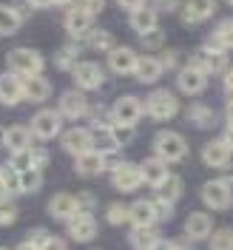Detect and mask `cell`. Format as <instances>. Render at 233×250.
<instances>
[{"mask_svg":"<svg viewBox=\"0 0 233 250\" xmlns=\"http://www.w3.org/2000/svg\"><path fill=\"white\" fill-rule=\"evenodd\" d=\"M9 68H12V74L17 77H37L40 74V68H43V57L37 54V51H31V48H15V51H9Z\"/></svg>","mask_w":233,"mask_h":250,"instance_id":"cell-1","label":"cell"},{"mask_svg":"<svg viewBox=\"0 0 233 250\" xmlns=\"http://www.w3.org/2000/svg\"><path fill=\"white\" fill-rule=\"evenodd\" d=\"M156 156L159 159H165V162H179V159H185L188 156V142L182 134H173V131H162V134H156Z\"/></svg>","mask_w":233,"mask_h":250,"instance_id":"cell-2","label":"cell"},{"mask_svg":"<svg viewBox=\"0 0 233 250\" xmlns=\"http://www.w3.org/2000/svg\"><path fill=\"white\" fill-rule=\"evenodd\" d=\"M142 108H145L148 117H154V120H171L173 114L179 111V103H176V97L168 88H159V91L148 94V100H145Z\"/></svg>","mask_w":233,"mask_h":250,"instance_id":"cell-3","label":"cell"},{"mask_svg":"<svg viewBox=\"0 0 233 250\" xmlns=\"http://www.w3.org/2000/svg\"><path fill=\"white\" fill-rule=\"evenodd\" d=\"M142 103L137 97H120L117 103H114V108H111V117H114V125H128V128H134L137 120L142 117Z\"/></svg>","mask_w":233,"mask_h":250,"instance_id":"cell-4","label":"cell"},{"mask_svg":"<svg viewBox=\"0 0 233 250\" xmlns=\"http://www.w3.org/2000/svg\"><path fill=\"white\" fill-rule=\"evenodd\" d=\"M60 111H37L34 114V120H31V137H37V140H51V137H57L60 134Z\"/></svg>","mask_w":233,"mask_h":250,"instance_id":"cell-5","label":"cell"},{"mask_svg":"<svg viewBox=\"0 0 233 250\" xmlns=\"http://www.w3.org/2000/svg\"><path fill=\"white\" fill-rule=\"evenodd\" d=\"M202 202L208 205V208H213V210H225V208H231L233 193L222 179H211V182H205V188H202Z\"/></svg>","mask_w":233,"mask_h":250,"instance_id":"cell-6","label":"cell"},{"mask_svg":"<svg viewBox=\"0 0 233 250\" xmlns=\"http://www.w3.org/2000/svg\"><path fill=\"white\" fill-rule=\"evenodd\" d=\"M71 71H74V83H77V88H83V91H94V88H100L103 80H106L103 65H97V62H77Z\"/></svg>","mask_w":233,"mask_h":250,"instance_id":"cell-7","label":"cell"},{"mask_svg":"<svg viewBox=\"0 0 233 250\" xmlns=\"http://www.w3.org/2000/svg\"><path fill=\"white\" fill-rule=\"evenodd\" d=\"M191 65H193L196 71H202V74H211V71H219V68H225V65H228V60H225L222 48H216V46H205L199 54H193V57H191Z\"/></svg>","mask_w":233,"mask_h":250,"instance_id":"cell-8","label":"cell"},{"mask_svg":"<svg viewBox=\"0 0 233 250\" xmlns=\"http://www.w3.org/2000/svg\"><path fill=\"white\" fill-rule=\"evenodd\" d=\"M114 188L117 190H125V193H131V190H137L142 185V171L140 165H128V162H120L117 168H114Z\"/></svg>","mask_w":233,"mask_h":250,"instance_id":"cell-9","label":"cell"},{"mask_svg":"<svg viewBox=\"0 0 233 250\" xmlns=\"http://www.w3.org/2000/svg\"><path fill=\"white\" fill-rule=\"evenodd\" d=\"M63 148L74 156H83V154H88V151H94L91 131H85V128H68L63 134Z\"/></svg>","mask_w":233,"mask_h":250,"instance_id":"cell-10","label":"cell"},{"mask_svg":"<svg viewBox=\"0 0 233 250\" xmlns=\"http://www.w3.org/2000/svg\"><path fill=\"white\" fill-rule=\"evenodd\" d=\"M60 117H68V120H80V117H85L88 114V103H85V97L83 91H65L60 97Z\"/></svg>","mask_w":233,"mask_h":250,"instance_id":"cell-11","label":"cell"},{"mask_svg":"<svg viewBox=\"0 0 233 250\" xmlns=\"http://www.w3.org/2000/svg\"><path fill=\"white\" fill-rule=\"evenodd\" d=\"M159 219L156 213V202L140 199L128 208V222H134V228H154V222Z\"/></svg>","mask_w":233,"mask_h":250,"instance_id":"cell-12","label":"cell"},{"mask_svg":"<svg viewBox=\"0 0 233 250\" xmlns=\"http://www.w3.org/2000/svg\"><path fill=\"white\" fill-rule=\"evenodd\" d=\"M68 233L77 242H91L97 236V222H94L91 213H77V216L68 219Z\"/></svg>","mask_w":233,"mask_h":250,"instance_id":"cell-13","label":"cell"},{"mask_svg":"<svg viewBox=\"0 0 233 250\" xmlns=\"http://www.w3.org/2000/svg\"><path fill=\"white\" fill-rule=\"evenodd\" d=\"M23 100V80L17 74H0V103L3 105H17Z\"/></svg>","mask_w":233,"mask_h":250,"instance_id":"cell-14","label":"cell"},{"mask_svg":"<svg viewBox=\"0 0 233 250\" xmlns=\"http://www.w3.org/2000/svg\"><path fill=\"white\" fill-rule=\"evenodd\" d=\"M108 68L114 74H134L137 68V54L131 48H111L108 51Z\"/></svg>","mask_w":233,"mask_h":250,"instance_id":"cell-15","label":"cell"},{"mask_svg":"<svg viewBox=\"0 0 233 250\" xmlns=\"http://www.w3.org/2000/svg\"><path fill=\"white\" fill-rule=\"evenodd\" d=\"M216 9V0H185L182 3V20L185 23H199L208 20Z\"/></svg>","mask_w":233,"mask_h":250,"instance_id":"cell-16","label":"cell"},{"mask_svg":"<svg viewBox=\"0 0 233 250\" xmlns=\"http://www.w3.org/2000/svg\"><path fill=\"white\" fill-rule=\"evenodd\" d=\"M3 145H6L12 154H23V151L31 148V131L23 128V125H12V128H6V134H3Z\"/></svg>","mask_w":233,"mask_h":250,"instance_id":"cell-17","label":"cell"},{"mask_svg":"<svg viewBox=\"0 0 233 250\" xmlns=\"http://www.w3.org/2000/svg\"><path fill=\"white\" fill-rule=\"evenodd\" d=\"M205 83H208V80H205V74H202V71H196L193 65H185V68L179 71V77H176L179 91L191 94V97H193V94H202L205 91Z\"/></svg>","mask_w":233,"mask_h":250,"instance_id":"cell-18","label":"cell"},{"mask_svg":"<svg viewBox=\"0 0 233 250\" xmlns=\"http://www.w3.org/2000/svg\"><path fill=\"white\" fill-rule=\"evenodd\" d=\"M48 210H51L54 219H65V222H68L71 216L80 213V202H77V196H71V193H57V196L48 202Z\"/></svg>","mask_w":233,"mask_h":250,"instance_id":"cell-19","label":"cell"},{"mask_svg":"<svg viewBox=\"0 0 233 250\" xmlns=\"http://www.w3.org/2000/svg\"><path fill=\"white\" fill-rule=\"evenodd\" d=\"M91 20L94 17L88 15L83 6H74V9L65 15V31H68L71 37H83V34L91 31Z\"/></svg>","mask_w":233,"mask_h":250,"instance_id":"cell-20","label":"cell"},{"mask_svg":"<svg viewBox=\"0 0 233 250\" xmlns=\"http://www.w3.org/2000/svg\"><path fill=\"white\" fill-rule=\"evenodd\" d=\"M48 94H51V83L46 77H26L23 80V100H29V103H43L48 100Z\"/></svg>","mask_w":233,"mask_h":250,"instance_id":"cell-21","label":"cell"},{"mask_svg":"<svg viewBox=\"0 0 233 250\" xmlns=\"http://www.w3.org/2000/svg\"><path fill=\"white\" fill-rule=\"evenodd\" d=\"M91 142H94V151H97V154H114V151H117V148H120V142H117V137H114V131H111L108 125H97V128H94L91 131Z\"/></svg>","mask_w":233,"mask_h":250,"instance_id":"cell-22","label":"cell"},{"mask_svg":"<svg viewBox=\"0 0 233 250\" xmlns=\"http://www.w3.org/2000/svg\"><path fill=\"white\" fill-rule=\"evenodd\" d=\"M140 171H142V182H148V185H154L159 188L165 179H168V168H165V159H145L140 165Z\"/></svg>","mask_w":233,"mask_h":250,"instance_id":"cell-23","label":"cell"},{"mask_svg":"<svg viewBox=\"0 0 233 250\" xmlns=\"http://www.w3.org/2000/svg\"><path fill=\"white\" fill-rule=\"evenodd\" d=\"M103 168H106V156L97 151H88V154L74 159V171L80 176H97V173H103Z\"/></svg>","mask_w":233,"mask_h":250,"instance_id":"cell-24","label":"cell"},{"mask_svg":"<svg viewBox=\"0 0 233 250\" xmlns=\"http://www.w3.org/2000/svg\"><path fill=\"white\" fill-rule=\"evenodd\" d=\"M162 62L156 60V57H137V68H134V77L140 80V83H156V80L162 77Z\"/></svg>","mask_w":233,"mask_h":250,"instance_id":"cell-25","label":"cell"},{"mask_svg":"<svg viewBox=\"0 0 233 250\" xmlns=\"http://www.w3.org/2000/svg\"><path fill=\"white\" fill-rule=\"evenodd\" d=\"M202 159L211 168H225L231 162V151L225 148V142H208L202 148Z\"/></svg>","mask_w":233,"mask_h":250,"instance_id":"cell-26","label":"cell"},{"mask_svg":"<svg viewBox=\"0 0 233 250\" xmlns=\"http://www.w3.org/2000/svg\"><path fill=\"white\" fill-rule=\"evenodd\" d=\"M131 26L134 31H140V34H148V31L156 29V12L151 6H140V9H134L131 12Z\"/></svg>","mask_w":233,"mask_h":250,"instance_id":"cell-27","label":"cell"},{"mask_svg":"<svg viewBox=\"0 0 233 250\" xmlns=\"http://www.w3.org/2000/svg\"><path fill=\"white\" fill-rule=\"evenodd\" d=\"M211 228H213V222L208 213H191L185 222V233L191 239H205V236H211Z\"/></svg>","mask_w":233,"mask_h":250,"instance_id":"cell-28","label":"cell"},{"mask_svg":"<svg viewBox=\"0 0 233 250\" xmlns=\"http://www.w3.org/2000/svg\"><path fill=\"white\" fill-rule=\"evenodd\" d=\"M179 196H182V179H176V176H173V179L168 176L162 185L156 188V202L159 205H168V208H171Z\"/></svg>","mask_w":233,"mask_h":250,"instance_id":"cell-29","label":"cell"},{"mask_svg":"<svg viewBox=\"0 0 233 250\" xmlns=\"http://www.w3.org/2000/svg\"><path fill=\"white\" fill-rule=\"evenodd\" d=\"M156 242H159V236H156L154 228H134V233H131L134 250H154Z\"/></svg>","mask_w":233,"mask_h":250,"instance_id":"cell-30","label":"cell"},{"mask_svg":"<svg viewBox=\"0 0 233 250\" xmlns=\"http://www.w3.org/2000/svg\"><path fill=\"white\" fill-rule=\"evenodd\" d=\"M85 46L97 48V51H111V46H114V37H111V31H106V29L88 31V34H85Z\"/></svg>","mask_w":233,"mask_h":250,"instance_id":"cell-31","label":"cell"},{"mask_svg":"<svg viewBox=\"0 0 233 250\" xmlns=\"http://www.w3.org/2000/svg\"><path fill=\"white\" fill-rule=\"evenodd\" d=\"M43 182V176L37 168H29V171H20L17 173V190H23V193H31V190H37Z\"/></svg>","mask_w":233,"mask_h":250,"instance_id":"cell-32","label":"cell"},{"mask_svg":"<svg viewBox=\"0 0 233 250\" xmlns=\"http://www.w3.org/2000/svg\"><path fill=\"white\" fill-rule=\"evenodd\" d=\"M20 17L15 15V9L12 6H0V34H15L20 29Z\"/></svg>","mask_w":233,"mask_h":250,"instance_id":"cell-33","label":"cell"},{"mask_svg":"<svg viewBox=\"0 0 233 250\" xmlns=\"http://www.w3.org/2000/svg\"><path fill=\"white\" fill-rule=\"evenodd\" d=\"M188 117H191V123H193V125H199V128H211V125L216 123L213 111L208 108V105H191Z\"/></svg>","mask_w":233,"mask_h":250,"instance_id":"cell-34","label":"cell"},{"mask_svg":"<svg viewBox=\"0 0 233 250\" xmlns=\"http://www.w3.org/2000/svg\"><path fill=\"white\" fill-rule=\"evenodd\" d=\"M213 43L216 48H233V20H222L213 31Z\"/></svg>","mask_w":233,"mask_h":250,"instance_id":"cell-35","label":"cell"},{"mask_svg":"<svg viewBox=\"0 0 233 250\" xmlns=\"http://www.w3.org/2000/svg\"><path fill=\"white\" fill-rule=\"evenodd\" d=\"M54 65L57 68H74L77 65V46H65L54 54Z\"/></svg>","mask_w":233,"mask_h":250,"instance_id":"cell-36","label":"cell"},{"mask_svg":"<svg viewBox=\"0 0 233 250\" xmlns=\"http://www.w3.org/2000/svg\"><path fill=\"white\" fill-rule=\"evenodd\" d=\"M211 250H233V230L231 228H225V230L213 233V239H211Z\"/></svg>","mask_w":233,"mask_h":250,"instance_id":"cell-37","label":"cell"},{"mask_svg":"<svg viewBox=\"0 0 233 250\" xmlns=\"http://www.w3.org/2000/svg\"><path fill=\"white\" fill-rule=\"evenodd\" d=\"M108 222L111 225H123V222H128V205H120L114 202L108 208Z\"/></svg>","mask_w":233,"mask_h":250,"instance_id":"cell-38","label":"cell"},{"mask_svg":"<svg viewBox=\"0 0 233 250\" xmlns=\"http://www.w3.org/2000/svg\"><path fill=\"white\" fill-rule=\"evenodd\" d=\"M142 43L151 46V48H159L162 43H165V34H162L159 29H154V31H148V34H142Z\"/></svg>","mask_w":233,"mask_h":250,"instance_id":"cell-39","label":"cell"},{"mask_svg":"<svg viewBox=\"0 0 233 250\" xmlns=\"http://www.w3.org/2000/svg\"><path fill=\"white\" fill-rule=\"evenodd\" d=\"M12 168H15L17 173H20V171H29V168H31V156H29V151H23V154H15V159H12Z\"/></svg>","mask_w":233,"mask_h":250,"instance_id":"cell-40","label":"cell"},{"mask_svg":"<svg viewBox=\"0 0 233 250\" xmlns=\"http://www.w3.org/2000/svg\"><path fill=\"white\" fill-rule=\"evenodd\" d=\"M17 219V210H15V205H0V225H12Z\"/></svg>","mask_w":233,"mask_h":250,"instance_id":"cell-41","label":"cell"},{"mask_svg":"<svg viewBox=\"0 0 233 250\" xmlns=\"http://www.w3.org/2000/svg\"><path fill=\"white\" fill-rule=\"evenodd\" d=\"M12 9H15V15L23 20V17L31 15V9H34V6H31V0H15V6H12Z\"/></svg>","mask_w":233,"mask_h":250,"instance_id":"cell-42","label":"cell"},{"mask_svg":"<svg viewBox=\"0 0 233 250\" xmlns=\"http://www.w3.org/2000/svg\"><path fill=\"white\" fill-rule=\"evenodd\" d=\"M29 156H31V168H37V171H40V168L48 162V154H46V151H31V148H29Z\"/></svg>","mask_w":233,"mask_h":250,"instance_id":"cell-43","label":"cell"},{"mask_svg":"<svg viewBox=\"0 0 233 250\" xmlns=\"http://www.w3.org/2000/svg\"><path fill=\"white\" fill-rule=\"evenodd\" d=\"M111 131H114V137H117V142H120V145L131 140V128H128V125H114Z\"/></svg>","mask_w":233,"mask_h":250,"instance_id":"cell-44","label":"cell"},{"mask_svg":"<svg viewBox=\"0 0 233 250\" xmlns=\"http://www.w3.org/2000/svg\"><path fill=\"white\" fill-rule=\"evenodd\" d=\"M40 250H68V248H65V242H63V239H57V236H48L46 245H43Z\"/></svg>","mask_w":233,"mask_h":250,"instance_id":"cell-45","label":"cell"},{"mask_svg":"<svg viewBox=\"0 0 233 250\" xmlns=\"http://www.w3.org/2000/svg\"><path fill=\"white\" fill-rule=\"evenodd\" d=\"M83 9H85L91 17L100 15V12H103V0H85V3H83Z\"/></svg>","mask_w":233,"mask_h":250,"instance_id":"cell-46","label":"cell"},{"mask_svg":"<svg viewBox=\"0 0 233 250\" xmlns=\"http://www.w3.org/2000/svg\"><path fill=\"white\" fill-rule=\"evenodd\" d=\"M176 60H179V54H176V51H165V54L159 57L162 68H171V65H176Z\"/></svg>","mask_w":233,"mask_h":250,"instance_id":"cell-47","label":"cell"},{"mask_svg":"<svg viewBox=\"0 0 233 250\" xmlns=\"http://www.w3.org/2000/svg\"><path fill=\"white\" fill-rule=\"evenodd\" d=\"M123 9H128V12H134V9H140V6H145V0H117Z\"/></svg>","mask_w":233,"mask_h":250,"instance_id":"cell-48","label":"cell"},{"mask_svg":"<svg viewBox=\"0 0 233 250\" xmlns=\"http://www.w3.org/2000/svg\"><path fill=\"white\" fill-rule=\"evenodd\" d=\"M222 83H225V91L233 97V68H228V71H225V80H222Z\"/></svg>","mask_w":233,"mask_h":250,"instance_id":"cell-49","label":"cell"},{"mask_svg":"<svg viewBox=\"0 0 233 250\" xmlns=\"http://www.w3.org/2000/svg\"><path fill=\"white\" fill-rule=\"evenodd\" d=\"M154 250H182L179 245H173V242H165V239H159L154 245Z\"/></svg>","mask_w":233,"mask_h":250,"instance_id":"cell-50","label":"cell"},{"mask_svg":"<svg viewBox=\"0 0 233 250\" xmlns=\"http://www.w3.org/2000/svg\"><path fill=\"white\" fill-rule=\"evenodd\" d=\"M54 3H57V0H31L34 9H46V6H54Z\"/></svg>","mask_w":233,"mask_h":250,"instance_id":"cell-51","label":"cell"},{"mask_svg":"<svg viewBox=\"0 0 233 250\" xmlns=\"http://www.w3.org/2000/svg\"><path fill=\"white\" fill-rule=\"evenodd\" d=\"M9 193H12V190H9V188H6L3 182H0V205H6V202H9Z\"/></svg>","mask_w":233,"mask_h":250,"instance_id":"cell-52","label":"cell"},{"mask_svg":"<svg viewBox=\"0 0 233 250\" xmlns=\"http://www.w3.org/2000/svg\"><path fill=\"white\" fill-rule=\"evenodd\" d=\"M225 148H228V151H233V128H228V134H225Z\"/></svg>","mask_w":233,"mask_h":250,"instance_id":"cell-53","label":"cell"},{"mask_svg":"<svg viewBox=\"0 0 233 250\" xmlns=\"http://www.w3.org/2000/svg\"><path fill=\"white\" fill-rule=\"evenodd\" d=\"M228 125H231V128H233V103H231V105H228Z\"/></svg>","mask_w":233,"mask_h":250,"instance_id":"cell-54","label":"cell"},{"mask_svg":"<svg viewBox=\"0 0 233 250\" xmlns=\"http://www.w3.org/2000/svg\"><path fill=\"white\" fill-rule=\"evenodd\" d=\"M17 250H37V248H34V245H29V242H23V245H20Z\"/></svg>","mask_w":233,"mask_h":250,"instance_id":"cell-55","label":"cell"},{"mask_svg":"<svg viewBox=\"0 0 233 250\" xmlns=\"http://www.w3.org/2000/svg\"><path fill=\"white\" fill-rule=\"evenodd\" d=\"M159 3H162L165 9H171V6H173V3H176V0H159Z\"/></svg>","mask_w":233,"mask_h":250,"instance_id":"cell-56","label":"cell"},{"mask_svg":"<svg viewBox=\"0 0 233 250\" xmlns=\"http://www.w3.org/2000/svg\"><path fill=\"white\" fill-rule=\"evenodd\" d=\"M57 3H60V6H71V3H74V0H57Z\"/></svg>","mask_w":233,"mask_h":250,"instance_id":"cell-57","label":"cell"},{"mask_svg":"<svg viewBox=\"0 0 233 250\" xmlns=\"http://www.w3.org/2000/svg\"><path fill=\"white\" fill-rule=\"evenodd\" d=\"M228 3H231V6H233V0H228Z\"/></svg>","mask_w":233,"mask_h":250,"instance_id":"cell-58","label":"cell"},{"mask_svg":"<svg viewBox=\"0 0 233 250\" xmlns=\"http://www.w3.org/2000/svg\"><path fill=\"white\" fill-rule=\"evenodd\" d=\"M0 173H3V168H0Z\"/></svg>","mask_w":233,"mask_h":250,"instance_id":"cell-59","label":"cell"},{"mask_svg":"<svg viewBox=\"0 0 233 250\" xmlns=\"http://www.w3.org/2000/svg\"><path fill=\"white\" fill-rule=\"evenodd\" d=\"M0 250H3V248H0Z\"/></svg>","mask_w":233,"mask_h":250,"instance_id":"cell-60","label":"cell"}]
</instances>
